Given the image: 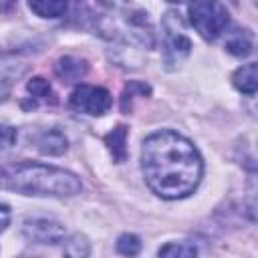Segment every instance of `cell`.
Returning a JSON list of instances; mask_svg holds the SVG:
<instances>
[{
	"mask_svg": "<svg viewBox=\"0 0 258 258\" xmlns=\"http://www.w3.org/2000/svg\"><path fill=\"white\" fill-rule=\"evenodd\" d=\"M256 69L258 64L256 62H248V64H242L234 77H232V83L238 91H242L244 95H254L256 89H258V75H256Z\"/></svg>",
	"mask_w": 258,
	"mask_h": 258,
	"instance_id": "obj_9",
	"label": "cell"
},
{
	"mask_svg": "<svg viewBox=\"0 0 258 258\" xmlns=\"http://www.w3.org/2000/svg\"><path fill=\"white\" fill-rule=\"evenodd\" d=\"M141 250V240L135 234H121L117 240V252L123 256H135Z\"/></svg>",
	"mask_w": 258,
	"mask_h": 258,
	"instance_id": "obj_14",
	"label": "cell"
},
{
	"mask_svg": "<svg viewBox=\"0 0 258 258\" xmlns=\"http://www.w3.org/2000/svg\"><path fill=\"white\" fill-rule=\"evenodd\" d=\"M22 236L32 244H58L64 240L67 232L60 222L46 218H28L20 228Z\"/></svg>",
	"mask_w": 258,
	"mask_h": 258,
	"instance_id": "obj_6",
	"label": "cell"
},
{
	"mask_svg": "<svg viewBox=\"0 0 258 258\" xmlns=\"http://www.w3.org/2000/svg\"><path fill=\"white\" fill-rule=\"evenodd\" d=\"M64 252L69 256H87L89 254V242L83 236H73L67 244H64Z\"/></svg>",
	"mask_w": 258,
	"mask_h": 258,
	"instance_id": "obj_16",
	"label": "cell"
},
{
	"mask_svg": "<svg viewBox=\"0 0 258 258\" xmlns=\"http://www.w3.org/2000/svg\"><path fill=\"white\" fill-rule=\"evenodd\" d=\"M113 105V97L107 89L95 85H79L71 93V107L85 115H105Z\"/></svg>",
	"mask_w": 258,
	"mask_h": 258,
	"instance_id": "obj_5",
	"label": "cell"
},
{
	"mask_svg": "<svg viewBox=\"0 0 258 258\" xmlns=\"http://www.w3.org/2000/svg\"><path fill=\"white\" fill-rule=\"evenodd\" d=\"M32 141H34V147L42 155H62L69 147L64 133L58 129H44V131L36 133Z\"/></svg>",
	"mask_w": 258,
	"mask_h": 258,
	"instance_id": "obj_7",
	"label": "cell"
},
{
	"mask_svg": "<svg viewBox=\"0 0 258 258\" xmlns=\"http://www.w3.org/2000/svg\"><path fill=\"white\" fill-rule=\"evenodd\" d=\"M157 254H159V256L191 258V256H196V254H198V250H196V246H191V244H175V242H171V244H167V246L159 248V252H157Z\"/></svg>",
	"mask_w": 258,
	"mask_h": 258,
	"instance_id": "obj_15",
	"label": "cell"
},
{
	"mask_svg": "<svg viewBox=\"0 0 258 258\" xmlns=\"http://www.w3.org/2000/svg\"><path fill=\"white\" fill-rule=\"evenodd\" d=\"M191 50V40L185 34L183 18L177 12L163 16V56L167 64H177Z\"/></svg>",
	"mask_w": 258,
	"mask_h": 258,
	"instance_id": "obj_4",
	"label": "cell"
},
{
	"mask_svg": "<svg viewBox=\"0 0 258 258\" xmlns=\"http://www.w3.org/2000/svg\"><path fill=\"white\" fill-rule=\"evenodd\" d=\"M8 224H10V208L6 204H0V232H4Z\"/></svg>",
	"mask_w": 258,
	"mask_h": 258,
	"instance_id": "obj_18",
	"label": "cell"
},
{
	"mask_svg": "<svg viewBox=\"0 0 258 258\" xmlns=\"http://www.w3.org/2000/svg\"><path fill=\"white\" fill-rule=\"evenodd\" d=\"M187 12L191 26L204 40L220 38L230 24V14L220 0H191Z\"/></svg>",
	"mask_w": 258,
	"mask_h": 258,
	"instance_id": "obj_3",
	"label": "cell"
},
{
	"mask_svg": "<svg viewBox=\"0 0 258 258\" xmlns=\"http://www.w3.org/2000/svg\"><path fill=\"white\" fill-rule=\"evenodd\" d=\"M28 6L40 18H58L67 10V0H28Z\"/></svg>",
	"mask_w": 258,
	"mask_h": 258,
	"instance_id": "obj_12",
	"label": "cell"
},
{
	"mask_svg": "<svg viewBox=\"0 0 258 258\" xmlns=\"http://www.w3.org/2000/svg\"><path fill=\"white\" fill-rule=\"evenodd\" d=\"M226 50L234 56H248L252 52V34L248 30L236 28L226 40Z\"/></svg>",
	"mask_w": 258,
	"mask_h": 258,
	"instance_id": "obj_11",
	"label": "cell"
},
{
	"mask_svg": "<svg viewBox=\"0 0 258 258\" xmlns=\"http://www.w3.org/2000/svg\"><path fill=\"white\" fill-rule=\"evenodd\" d=\"M167 2H171V4H181V2H185V0H167Z\"/></svg>",
	"mask_w": 258,
	"mask_h": 258,
	"instance_id": "obj_21",
	"label": "cell"
},
{
	"mask_svg": "<svg viewBox=\"0 0 258 258\" xmlns=\"http://www.w3.org/2000/svg\"><path fill=\"white\" fill-rule=\"evenodd\" d=\"M16 143V129L10 125H0V151Z\"/></svg>",
	"mask_w": 258,
	"mask_h": 258,
	"instance_id": "obj_17",
	"label": "cell"
},
{
	"mask_svg": "<svg viewBox=\"0 0 258 258\" xmlns=\"http://www.w3.org/2000/svg\"><path fill=\"white\" fill-rule=\"evenodd\" d=\"M0 189L22 196H50L69 198L83 189L81 179L54 165L36 161H16L0 167Z\"/></svg>",
	"mask_w": 258,
	"mask_h": 258,
	"instance_id": "obj_2",
	"label": "cell"
},
{
	"mask_svg": "<svg viewBox=\"0 0 258 258\" xmlns=\"http://www.w3.org/2000/svg\"><path fill=\"white\" fill-rule=\"evenodd\" d=\"M141 171L149 189L163 200H181L198 187L204 161L189 139L163 129L145 137L141 145Z\"/></svg>",
	"mask_w": 258,
	"mask_h": 258,
	"instance_id": "obj_1",
	"label": "cell"
},
{
	"mask_svg": "<svg viewBox=\"0 0 258 258\" xmlns=\"http://www.w3.org/2000/svg\"><path fill=\"white\" fill-rule=\"evenodd\" d=\"M105 143H107V147L113 153V159L117 163L125 161V157H127V127L117 125L113 131H109L105 135Z\"/></svg>",
	"mask_w": 258,
	"mask_h": 258,
	"instance_id": "obj_10",
	"label": "cell"
},
{
	"mask_svg": "<svg viewBox=\"0 0 258 258\" xmlns=\"http://www.w3.org/2000/svg\"><path fill=\"white\" fill-rule=\"evenodd\" d=\"M2 69L6 71V69H12L14 71V64L12 62H8V60H4V56H0V75H2ZM20 73V71H18Z\"/></svg>",
	"mask_w": 258,
	"mask_h": 258,
	"instance_id": "obj_20",
	"label": "cell"
},
{
	"mask_svg": "<svg viewBox=\"0 0 258 258\" xmlns=\"http://www.w3.org/2000/svg\"><path fill=\"white\" fill-rule=\"evenodd\" d=\"M87 71H89L87 60L77 58V56H60L54 62V75L62 83H77L87 75Z\"/></svg>",
	"mask_w": 258,
	"mask_h": 258,
	"instance_id": "obj_8",
	"label": "cell"
},
{
	"mask_svg": "<svg viewBox=\"0 0 258 258\" xmlns=\"http://www.w3.org/2000/svg\"><path fill=\"white\" fill-rule=\"evenodd\" d=\"M26 91L32 95V107L40 101V103H56L54 99V93L48 85V81H44L42 77H32L28 83H26Z\"/></svg>",
	"mask_w": 258,
	"mask_h": 258,
	"instance_id": "obj_13",
	"label": "cell"
},
{
	"mask_svg": "<svg viewBox=\"0 0 258 258\" xmlns=\"http://www.w3.org/2000/svg\"><path fill=\"white\" fill-rule=\"evenodd\" d=\"M8 95H10V87H8V83H6V81H0V103L6 101Z\"/></svg>",
	"mask_w": 258,
	"mask_h": 258,
	"instance_id": "obj_19",
	"label": "cell"
}]
</instances>
